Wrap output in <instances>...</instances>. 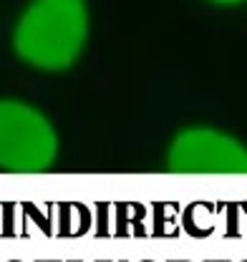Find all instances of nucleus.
Here are the masks:
<instances>
[{"mask_svg": "<svg viewBox=\"0 0 247 262\" xmlns=\"http://www.w3.org/2000/svg\"><path fill=\"white\" fill-rule=\"evenodd\" d=\"M167 166L177 174H247V149L215 129H187L172 141Z\"/></svg>", "mask_w": 247, "mask_h": 262, "instance_id": "obj_3", "label": "nucleus"}, {"mask_svg": "<svg viewBox=\"0 0 247 262\" xmlns=\"http://www.w3.org/2000/svg\"><path fill=\"white\" fill-rule=\"evenodd\" d=\"M86 0H31L15 20L13 51L40 71H66L89 40Z\"/></svg>", "mask_w": 247, "mask_h": 262, "instance_id": "obj_1", "label": "nucleus"}, {"mask_svg": "<svg viewBox=\"0 0 247 262\" xmlns=\"http://www.w3.org/2000/svg\"><path fill=\"white\" fill-rule=\"evenodd\" d=\"M207 3L222 5V8H232V5H242V3H247V0H207Z\"/></svg>", "mask_w": 247, "mask_h": 262, "instance_id": "obj_4", "label": "nucleus"}, {"mask_svg": "<svg viewBox=\"0 0 247 262\" xmlns=\"http://www.w3.org/2000/svg\"><path fill=\"white\" fill-rule=\"evenodd\" d=\"M58 151L48 119L20 101H0V166L8 171H43Z\"/></svg>", "mask_w": 247, "mask_h": 262, "instance_id": "obj_2", "label": "nucleus"}]
</instances>
